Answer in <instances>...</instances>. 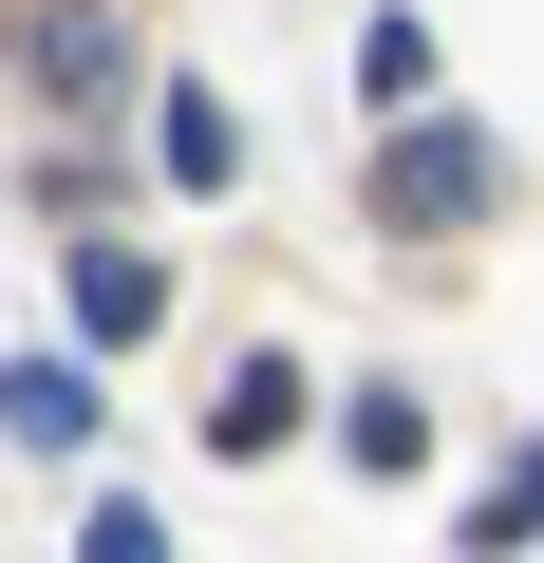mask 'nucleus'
Returning a JSON list of instances; mask_svg holds the SVG:
<instances>
[{"label": "nucleus", "mask_w": 544, "mask_h": 563, "mask_svg": "<svg viewBox=\"0 0 544 563\" xmlns=\"http://www.w3.org/2000/svg\"><path fill=\"white\" fill-rule=\"evenodd\" d=\"M451 544H469V563H507V544H544V432H525V451H507V470H488V488L451 507Z\"/></svg>", "instance_id": "6"}, {"label": "nucleus", "mask_w": 544, "mask_h": 563, "mask_svg": "<svg viewBox=\"0 0 544 563\" xmlns=\"http://www.w3.org/2000/svg\"><path fill=\"white\" fill-rule=\"evenodd\" d=\"M207 451H225V470L301 451V357H225V395H207Z\"/></svg>", "instance_id": "3"}, {"label": "nucleus", "mask_w": 544, "mask_h": 563, "mask_svg": "<svg viewBox=\"0 0 544 563\" xmlns=\"http://www.w3.org/2000/svg\"><path fill=\"white\" fill-rule=\"evenodd\" d=\"M0 432H20V451H95V432H113L95 357H0Z\"/></svg>", "instance_id": "2"}, {"label": "nucleus", "mask_w": 544, "mask_h": 563, "mask_svg": "<svg viewBox=\"0 0 544 563\" xmlns=\"http://www.w3.org/2000/svg\"><path fill=\"white\" fill-rule=\"evenodd\" d=\"M76 563H169V526H151V507H132V488H113V507H95V526H76Z\"/></svg>", "instance_id": "9"}, {"label": "nucleus", "mask_w": 544, "mask_h": 563, "mask_svg": "<svg viewBox=\"0 0 544 563\" xmlns=\"http://www.w3.org/2000/svg\"><path fill=\"white\" fill-rule=\"evenodd\" d=\"M38 76H57V95H113V76H132L113 0H57V20H38Z\"/></svg>", "instance_id": "7"}, {"label": "nucleus", "mask_w": 544, "mask_h": 563, "mask_svg": "<svg viewBox=\"0 0 544 563\" xmlns=\"http://www.w3.org/2000/svg\"><path fill=\"white\" fill-rule=\"evenodd\" d=\"M357 207H376L395 244H451V225H488V207H507V132H469V113H413V132H376Z\"/></svg>", "instance_id": "1"}, {"label": "nucleus", "mask_w": 544, "mask_h": 563, "mask_svg": "<svg viewBox=\"0 0 544 563\" xmlns=\"http://www.w3.org/2000/svg\"><path fill=\"white\" fill-rule=\"evenodd\" d=\"M151 169H169V188H244V113H225L207 76H188V95H151Z\"/></svg>", "instance_id": "5"}, {"label": "nucleus", "mask_w": 544, "mask_h": 563, "mask_svg": "<svg viewBox=\"0 0 544 563\" xmlns=\"http://www.w3.org/2000/svg\"><path fill=\"white\" fill-rule=\"evenodd\" d=\"M151 320H169V263H151V244H76V339L113 357V339H151Z\"/></svg>", "instance_id": "4"}, {"label": "nucleus", "mask_w": 544, "mask_h": 563, "mask_svg": "<svg viewBox=\"0 0 544 563\" xmlns=\"http://www.w3.org/2000/svg\"><path fill=\"white\" fill-rule=\"evenodd\" d=\"M338 432H357V470H413V451H432V413H413L395 376H357V413H338Z\"/></svg>", "instance_id": "8"}]
</instances>
